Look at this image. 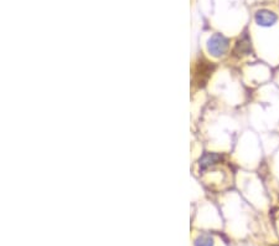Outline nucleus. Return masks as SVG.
Returning a JSON list of instances; mask_svg holds the SVG:
<instances>
[{
	"mask_svg": "<svg viewBox=\"0 0 279 246\" xmlns=\"http://www.w3.org/2000/svg\"><path fill=\"white\" fill-rule=\"evenodd\" d=\"M221 155L217 153H206V154L202 155V158L200 159V168L206 169L210 166L217 163L218 161H221Z\"/></svg>",
	"mask_w": 279,
	"mask_h": 246,
	"instance_id": "3",
	"label": "nucleus"
},
{
	"mask_svg": "<svg viewBox=\"0 0 279 246\" xmlns=\"http://www.w3.org/2000/svg\"><path fill=\"white\" fill-rule=\"evenodd\" d=\"M230 48V41L222 34H213L208 41V50L211 56L222 57L226 55Z\"/></svg>",
	"mask_w": 279,
	"mask_h": 246,
	"instance_id": "1",
	"label": "nucleus"
},
{
	"mask_svg": "<svg viewBox=\"0 0 279 246\" xmlns=\"http://www.w3.org/2000/svg\"><path fill=\"white\" fill-rule=\"evenodd\" d=\"M250 41L246 39V40H239L238 43L236 44V48H234V54H237L238 56L241 55H247L250 52Z\"/></svg>",
	"mask_w": 279,
	"mask_h": 246,
	"instance_id": "4",
	"label": "nucleus"
},
{
	"mask_svg": "<svg viewBox=\"0 0 279 246\" xmlns=\"http://www.w3.org/2000/svg\"><path fill=\"white\" fill-rule=\"evenodd\" d=\"M194 244L195 246H213V239L210 235H199Z\"/></svg>",
	"mask_w": 279,
	"mask_h": 246,
	"instance_id": "5",
	"label": "nucleus"
},
{
	"mask_svg": "<svg viewBox=\"0 0 279 246\" xmlns=\"http://www.w3.org/2000/svg\"><path fill=\"white\" fill-rule=\"evenodd\" d=\"M256 24L263 27L273 26L278 22V16L274 11L268 10V9H260L255 14Z\"/></svg>",
	"mask_w": 279,
	"mask_h": 246,
	"instance_id": "2",
	"label": "nucleus"
}]
</instances>
